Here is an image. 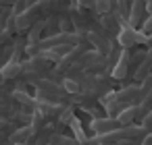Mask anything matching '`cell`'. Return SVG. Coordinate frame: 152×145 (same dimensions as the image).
<instances>
[{
  "instance_id": "6da1fadb",
  "label": "cell",
  "mask_w": 152,
  "mask_h": 145,
  "mask_svg": "<svg viewBox=\"0 0 152 145\" xmlns=\"http://www.w3.org/2000/svg\"><path fill=\"white\" fill-rule=\"evenodd\" d=\"M115 42L119 44L121 50H131L133 46H140V44H142V46L152 44V38L144 35L140 29H135V27H131L129 23H125V25L119 27V33H117V38H115Z\"/></svg>"
},
{
  "instance_id": "7a4b0ae2",
  "label": "cell",
  "mask_w": 152,
  "mask_h": 145,
  "mask_svg": "<svg viewBox=\"0 0 152 145\" xmlns=\"http://www.w3.org/2000/svg\"><path fill=\"white\" fill-rule=\"evenodd\" d=\"M148 17V11H146V0H133V2L129 4V19L127 23L135 29L142 27V23L146 21Z\"/></svg>"
},
{
  "instance_id": "3957f363",
  "label": "cell",
  "mask_w": 152,
  "mask_h": 145,
  "mask_svg": "<svg viewBox=\"0 0 152 145\" xmlns=\"http://www.w3.org/2000/svg\"><path fill=\"white\" fill-rule=\"evenodd\" d=\"M129 71H131V50H121V56L113 69V79L121 81L129 75Z\"/></svg>"
},
{
  "instance_id": "277c9868",
  "label": "cell",
  "mask_w": 152,
  "mask_h": 145,
  "mask_svg": "<svg viewBox=\"0 0 152 145\" xmlns=\"http://www.w3.org/2000/svg\"><path fill=\"white\" fill-rule=\"evenodd\" d=\"M121 124H119V120L117 118H113V116H98V118H94L92 120V124H90V128L96 133V135H104V133H110V131H115V128H119Z\"/></svg>"
},
{
  "instance_id": "5b68a950",
  "label": "cell",
  "mask_w": 152,
  "mask_h": 145,
  "mask_svg": "<svg viewBox=\"0 0 152 145\" xmlns=\"http://www.w3.org/2000/svg\"><path fill=\"white\" fill-rule=\"evenodd\" d=\"M19 75H23V69H21V62H4L2 66H0V77H2L4 81H13L17 79Z\"/></svg>"
},
{
  "instance_id": "8992f818",
  "label": "cell",
  "mask_w": 152,
  "mask_h": 145,
  "mask_svg": "<svg viewBox=\"0 0 152 145\" xmlns=\"http://www.w3.org/2000/svg\"><path fill=\"white\" fill-rule=\"evenodd\" d=\"M115 118L119 120L121 126H129V124H133V120L137 118V106H127V108H123Z\"/></svg>"
},
{
  "instance_id": "52a82bcc",
  "label": "cell",
  "mask_w": 152,
  "mask_h": 145,
  "mask_svg": "<svg viewBox=\"0 0 152 145\" xmlns=\"http://www.w3.org/2000/svg\"><path fill=\"white\" fill-rule=\"evenodd\" d=\"M69 126H71V131H73V139H75L77 143H81V145L90 143V137L86 135V131H83V126H81V120H79L77 116H73V120L69 122Z\"/></svg>"
},
{
  "instance_id": "ba28073f",
  "label": "cell",
  "mask_w": 152,
  "mask_h": 145,
  "mask_svg": "<svg viewBox=\"0 0 152 145\" xmlns=\"http://www.w3.org/2000/svg\"><path fill=\"white\" fill-rule=\"evenodd\" d=\"M44 27H46V21L42 19V21H38V23H34L31 27H29V33H27V46H34V44H38L40 40H42V31H44Z\"/></svg>"
},
{
  "instance_id": "9c48e42d",
  "label": "cell",
  "mask_w": 152,
  "mask_h": 145,
  "mask_svg": "<svg viewBox=\"0 0 152 145\" xmlns=\"http://www.w3.org/2000/svg\"><path fill=\"white\" fill-rule=\"evenodd\" d=\"M34 133H36V128L29 124V126H23V128H19V131H15L13 135H11V141L13 143H25V141H29L31 137H34Z\"/></svg>"
},
{
  "instance_id": "30bf717a",
  "label": "cell",
  "mask_w": 152,
  "mask_h": 145,
  "mask_svg": "<svg viewBox=\"0 0 152 145\" xmlns=\"http://www.w3.org/2000/svg\"><path fill=\"white\" fill-rule=\"evenodd\" d=\"M13 100H15V102H19V104H23V106H27V108H34V106H36V97L27 95V93H25V91H21V89H15Z\"/></svg>"
},
{
  "instance_id": "8fae6325",
  "label": "cell",
  "mask_w": 152,
  "mask_h": 145,
  "mask_svg": "<svg viewBox=\"0 0 152 145\" xmlns=\"http://www.w3.org/2000/svg\"><path fill=\"white\" fill-rule=\"evenodd\" d=\"M110 6H113V0H96V2H94V11H96L98 17L110 13Z\"/></svg>"
},
{
  "instance_id": "7c38bea8",
  "label": "cell",
  "mask_w": 152,
  "mask_h": 145,
  "mask_svg": "<svg viewBox=\"0 0 152 145\" xmlns=\"http://www.w3.org/2000/svg\"><path fill=\"white\" fill-rule=\"evenodd\" d=\"M73 106L71 104H67V106H63V110H61V114H58V120L61 122H65V124H69L71 120H73Z\"/></svg>"
},
{
  "instance_id": "4fadbf2b",
  "label": "cell",
  "mask_w": 152,
  "mask_h": 145,
  "mask_svg": "<svg viewBox=\"0 0 152 145\" xmlns=\"http://www.w3.org/2000/svg\"><path fill=\"white\" fill-rule=\"evenodd\" d=\"M140 31H142L144 35H148V38H152V15H148V17H146V21L142 23V27H140Z\"/></svg>"
},
{
  "instance_id": "5bb4252c",
  "label": "cell",
  "mask_w": 152,
  "mask_h": 145,
  "mask_svg": "<svg viewBox=\"0 0 152 145\" xmlns=\"http://www.w3.org/2000/svg\"><path fill=\"white\" fill-rule=\"evenodd\" d=\"M94 2L96 0H75L77 9H88V11H94Z\"/></svg>"
},
{
  "instance_id": "9a60e30c",
  "label": "cell",
  "mask_w": 152,
  "mask_h": 145,
  "mask_svg": "<svg viewBox=\"0 0 152 145\" xmlns=\"http://www.w3.org/2000/svg\"><path fill=\"white\" fill-rule=\"evenodd\" d=\"M11 38H13V33H11L9 29H2V31H0V48H2L4 44H9Z\"/></svg>"
},
{
  "instance_id": "2e32d148",
  "label": "cell",
  "mask_w": 152,
  "mask_h": 145,
  "mask_svg": "<svg viewBox=\"0 0 152 145\" xmlns=\"http://www.w3.org/2000/svg\"><path fill=\"white\" fill-rule=\"evenodd\" d=\"M15 4V0H0V9H11Z\"/></svg>"
},
{
  "instance_id": "e0dca14e",
  "label": "cell",
  "mask_w": 152,
  "mask_h": 145,
  "mask_svg": "<svg viewBox=\"0 0 152 145\" xmlns=\"http://www.w3.org/2000/svg\"><path fill=\"white\" fill-rule=\"evenodd\" d=\"M146 11L148 15H152V0H146Z\"/></svg>"
}]
</instances>
